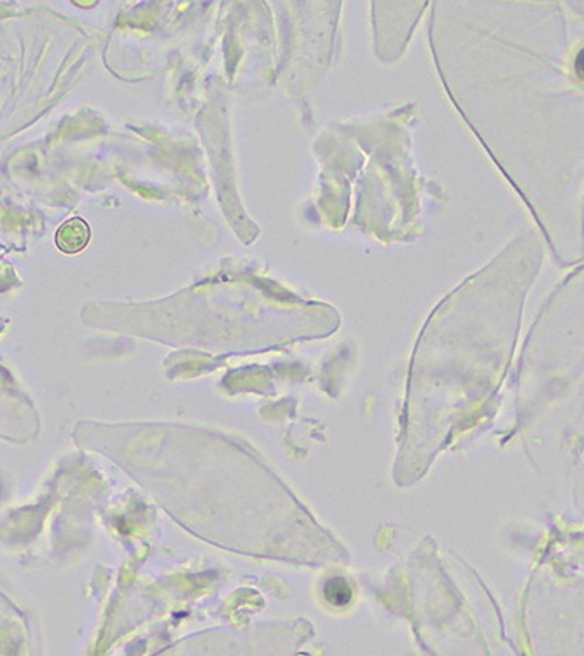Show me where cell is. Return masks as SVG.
I'll return each instance as SVG.
<instances>
[{"mask_svg":"<svg viewBox=\"0 0 584 656\" xmlns=\"http://www.w3.org/2000/svg\"><path fill=\"white\" fill-rule=\"evenodd\" d=\"M576 72L584 81V49L578 55V58H576Z\"/></svg>","mask_w":584,"mask_h":656,"instance_id":"cell-2","label":"cell"},{"mask_svg":"<svg viewBox=\"0 0 584 656\" xmlns=\"http://www.w3.org/2000/svg\"><path fill=\"white\" fill-rule=\"evenodd\" d=\"M89 238H91V232H89L88 223L80 217H74L60 226L55 242H56V247L63 254H79L80 251L88 247Z\"/></svg>","mask_w":584,"mask_h":656,"instance_id":"cell-1","label":"cell"}]
</instances>
